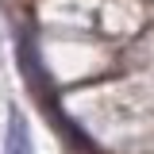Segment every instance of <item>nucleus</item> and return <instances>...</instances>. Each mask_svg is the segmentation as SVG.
Returning a JSON list of instances; mask_svg holds the SVG:
<instances>
[{
    "label": "nucleus",
    "instance_id": "obj_1",
    "mask_svg": "<svg viewBox=\"0 0 154 154\" xmlns=\"http://www.w3.org/2000/svg\"><path fill=\"white\" fill-rule=\"evenodd\" d=\"M4 154H31V135H27V123H23L19 116H12V119H8Z\"/></svg>",
    "mask_w": 154,
    "mask_h": 154
}]
</instances>
